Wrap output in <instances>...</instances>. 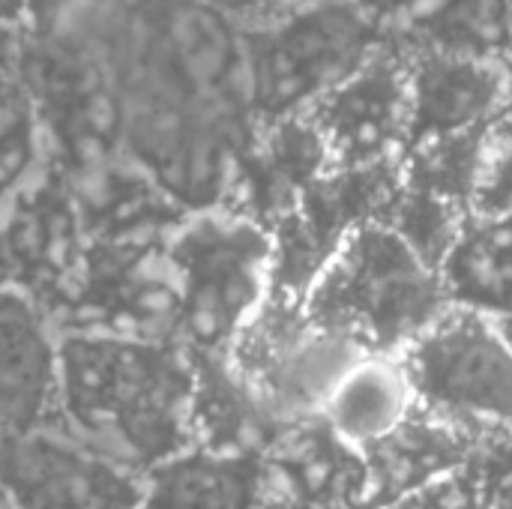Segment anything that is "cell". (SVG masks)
Returning a JSON list of instances; mask_svg holds the SVG:
<instances>
[{
	"label": "cell",
	"mask_w": 512,
	"mask_h": 509,
	"mask_svg": "<svg viewBox=\"0 0 512 509\" xmlns=\"http://www.w3.org/2000/svg\"><path fill=\"white\" fill-rule=\"evenodd\" d=\"M123 75L129 150L162 183L213 171L258 129L243 24L207 0H132Z\"/></svg>",
	"instance_id": "obj_1"
},
{
	"label": "cell",
	"mask_w": 512,
	"mask_h": 509,
	"mask_svg": "<svg viewBox=\"0 0 512 509\" xmlns=\"http://www.w3.org/2000/svg\"><path fill=\"white\" fill-rule=\"evenodd\" d=\"M66 414L87 432L120 444L138 462H159L186 441L195 372L165 345L75 336L60 354Z\"/></svg>",
	"instance_id": "obj_2"
},
{
	"label": "cell",
	"mask_w": 512,
	"mask_h": 509,
	"mask_svg": "<svg viewBox=\"0 0 512 509\" xmlns=\"http://www.w3.org/2000/svg\"><path fill=\"white\" fill-rule=\"evenodd\" d=\"M306 315L369 354L399 357L447 309V291L387 222L360 225L312 282Z\"/></svg>",
	"instance_id": "obj_3"
},
{
	"label": "cell",
	"mask_w": 512,
	"mask_h": 509,
	"mask_svg": "<svg viewBox=\"0 0 512 509\" xmlns=\"http://www.w3.org/2000/svg\"><path fill=\"white\" fill-rule=\"evenodd\" d=\"M390 36L351 0H312L243 27L255 123L306 114Z\"/></svg>",
	"instance_id": "obj_4"
},
{
	"label": "cell",
	"mask_w": 512,
	"mask_h": 509,
	"mask_svg": "<svg viewBox=\"0 0 512 509\" xmlns=\"http://www.w3.org/2000/svg\"><path fill=\"white\" fill-rule=\"evenodd\" d=\"M180 279L177 321L201 354H222L270 288L273 237L225 207L198 210L171 240Z\"/></svg>",
	"instance_id": "obj_5"
},
{
	"label": "cell",
	"mask_w": 512,
	"mask_h": 509,
	"mask_svg": "<svg viewBox=\"0 0 512 509\" xmlns=\"http://www.w3.org/2000/svg\"><path fill=\"white\" fill-rule=\"evenodd\" d=\"M402 183L399 156L363 165H330L270 228L273 261L267 291L306 300L312 282L360 225L387 222Z\"/></svg>",
	"instance_id": "obj_6"
},
{
	"label": "cell",
	"mask_w": 512,
	"mask_h": 509,
	"mask_svg": "<svg viewBox=\"0 0 512 509\" xmlns=\"http://www.w3.org/2000/svg\"><path fill=\"white\" fill-rule=\"evenodd\" d=\"M399 363L417 402L462 423H512V348L495 318L450 306Z\"/></svg>",
	"instance_id": "obj_7"
},
{
	"label": "cell",
	"mask_w": 512,
	"mask_h": 509,
	"mask_svg": "<svg viewBox=\"0 0 512 509\" xmlns=\"http://www.w3.org/2000/svg\"><path fill=\"white\" fill-rule=\"evenodd\" d=\"M408 63V51L390 33L369 60L306 111L324 135L333 165L402 156L411 120Z\"/></svg>",
	"instance_id": "obj_8"
},
{
	"label": "cell",
	"mask_w": 512,
	"mask_h": 509,
	"mask_svg": "<svg viewBox=\"0 0 512 509\" xmlns=\"http://www.w3.org/2000/svg\"><path fill=\"white\" fill-rule=\"evenodd\" d=\"M0 489L15 509L144 507V492L135 477L39 429L0 447Z\"/></svg>",
	"instance_id": "obj_9"
},
{
	"label": "cell",
	"mask_w": 512,
	"mask_h": 509,
	"mask_svg": "<svg viewBox=\"0 0 512 509\" xmlns=\"http://www.w3.org/2000/svg\"><path fill=\"white\" fill-rule=\"evenodd\" d=\"M408 60L411 120L402 153L432 138L480 129L512 99L507 60L450 51H408Z\"/></svg>",
	"instance_id": "obj_10"
},
{
	"label": "cell",
	"mask_w": 512,
	"mask_h": 509,
	"mask_svg": "<svg viewBox=\"0 0 512 509\" xmlns=\"http://www.w3.org/2000/svg\"><path fill=\"white\" fill-rule=\"evenodd\" d=\"M330 165V147L309 114L264 123L240 153L222 207L270 231Z\"/></svg>",
	"instance_id": "obj_11"
},
{
	"label": "cell",
	"mask_w": 512,
	"mask_h": 509,
	"mask_svg": "<svg viewBox=\"0 0 512 509\" xmlns=\"http://www.w3.org/2000/svg\"><path fill=\"white\" fill-rule=\"evenodd\" d=\"M480 426L414 402L408 417L393 432L363 447L369 483L357 509L390 507L435 477L459 468Z\"/></svg>",
	"instance_id": "obj_12"
},
{
	"label": "cell",
	"mask_w": 512,
	"mask_h": 509,
	"mask_svg": "<svg viewBox=\"0 0 512 509\" xmlns=\"http://www.w3.org/2000/svg\"><path fill=\"white\" fill-rule=\"evenodd\" d=\"M60 393V360L39 315L0 294V447L39 429Z\"/></svg>",
	"instance_id": "obj_13"
},
{
	"label": "cell",
	"mask_w": 512,
	"mask_h": 509,
	"mask_svg": "<svg viewBox=\"0 0 512 509\" xmlns=\"http://www.w3.org/2000/svg\"><path fill=\"white\" fill-rule=\"evenodd\" d=\"M438 276L450 306L489 318L512 312V213H468Z\"/></svg>",
	"instance_id": "obj_14"
},
{
	"label": "cell",
	"mask_w": 512,
	"mask_h": 509,
	"mask_svg": "<svg viewBox=\"0 0 512 509\" xmlns=\"http://www.w3.org/2000/svg\"><path fill=\"white\" fill-rule=\"evenodd\" d=\"M414 402L417 396L399 357L366 354L333 387L321 414L342 441L363 450L393 432Z\"/></svg>",
	"instance_id": "obj_15"
},
{
	"label": "cell",
	"mask_w": 512,
	"mask_h": 509,
	"mask_svg": "<svg viewBox=\"0 0 512 509\" xmlns=\"http://www.w3.org/2000/svg\"><path fill=\"white\" fill-rule=\"evenodd\" d=\"M264 465L246 453H195L159 465L144 509H255Z\"/></svg>",
	"instance_id": "obj_16"
},
{
	"label": "cell",
	"mask_w": 512,
	"mask_h": 509,
	"mask_svg": "<svg viewBox=\"0 0 512 509\" xmlns=\"http://www.w3.org/2000/svg\"><path fill=\"white\" fill-rule=\"evenodd\" d=\"M390 33L408 51L507 60L512 51V0H426Z\"/></svg>",
	"instance_id": "obj_17"
},
{
	"label": "cell",
	"mask_w": 512,
	"mask_h": 509,
	"mask_svg": "<svg viewBox=\"0 0 512 509\" xmlns=\"http://www.w3.org/2000/svg\"><path fill=\"white\" fill-rule=\"evenodd\" d=\"M486 126L456 132V135H444V138H432V141H423V144L405 150L399 156L405 186L438 195L450 204L471 210L477 177H480Z\"/></svg>",
	"instance_id": "obj_18"
},
{
	"label": "cell",
	"mask_w": 512,
	"mask_h": 509,
	"mask_svg": "<svg viewBox=\"0 0 512 509\" xmlns=\"http://www.w3.org/2000/svg\"><path fill=\"white\" fill-rule=\"evenodd\" d=\"M471 210L450 204L438 195L411 189L402 183V192L387 216V225L429 264V267H441L444 255L450 252L453 240L459 237L465 219Z\"/></svg>",
	"instance_id": "obj_19"
},
{
	"label": "cell",
	"mask_w": 512,
	"mask_h": 509,
	"mask_svg": "<svg viewBox=\"0 0 512 509\" xmlns=\"http://www.w3.org/2000/svg\"><path fill=\"white\" fill-rule=\"evenodd\" d=\"M471 213H512V99L486 126Z\"/></svg>",
	"instance_id": "obj_20"
},
{
	"label": "cell",
	"mask_w": 512,
	"mask_h": 509,
	"mask_svg": "<svg viewBox=\"0 0 512 509\" xmlns=\"http://www.w3.org/2000/svg\"><path fill=\"white\" fill-rule=\"evenodd\" d=\"M33 156V126L15 87L0 81V195L24 174Z\"/></svg>",
	"instance_id": "obj_21"
},
{
	"label": "cell",
	"mask_w": 512,
	"mask_h": 509,
	"mask_svg": "<svg viewBox=\"0 0 512 509\" xmlns=\"http://www.w3.org/2000/svg\"><path fill=\"white\" fill-rule=\"evenodd\" d=\"M207 3L222 9L225 15H231L237 24L249 27V24L285 15V12H291V9H297L303 3H312V0H207Z\"/></svg>",
	"instance_id": "obj_22"
},
{
	"label": "cell",
	"mask_w": 512,
	"mask_h": 509,
	"mask_svg": "<svg viewBox=\"0 0 512 509\" xmlns=\"http://www.w3.org/2000/svg\"><path fill=\"white\" fill-rule=\"evenodd\" d=\"M351 3H357L369 18H375L381 27H387V30H393V27H399L405 18H411L426 0H351Z\"/></svg>",
	"instance_id": "obj_23"
},
{
	"label": "cell",
	"mask_w": 512,
	"mask_h": 509,
	"mask_svg": "<svg viewBox=\"0 0 512 509\" xmlns=\"http://www.w3.org/2000/svg\"><path fill=\"white\" fill-rule=\"evenodd\" d=\"M18 54V36L15 27H0V81L9 75V66Z\"/></svg>",
	"instance_id": "obj_24"
},
{
	"label": "cell",
	"mask_w": 512,
	"mask_h": 509,
	"mask_svg": "<svg viewBox=\"0 0 512 509\" xmlns=\"http://www.w3.org/2000/svg\"><path fill=\"white\" fill-rule=\"evenodd\" d=\"M30 0H0V27H15L24 12H27Z\"/></svg>",
	"instance_id": "obj_25"
},
{
	"label": "cell",
	"mask_w": 512,
	"mask_h": 509,
	"mask_svg": "<svg viewBox=\"0 0 512 509\" xmlns=\"http://www.w3.org/2000/svg\"><path fill=\"white\" fill-rule=\"evenodd\" d=\"M495 327L501 330V336L507 339V345L512 348V312H507V315H501V318H495Z\"/></svg>",
	"instance_id": "obj_26"
},
{
	"label": "cell",
	"mask_w": 512,
	"mask_h": 509,
	"mask_svg": "<svg viewBox=\"0 0 512 509\" xmlns=\"http://www.w3.org/2000/svg\"><path fill=\"white\" fill-rule=\"evenodd\" d=\"M507 66H510V72H512V51H510V57H507Z\"/></svg>",
	"instance_id": "obj_27"
},
{
	"label": "cell",
	"mask_w": 512,
	"mask_h": 509,
	"mask_svg": "<svg viewBox=\"0 0 512 509\" xmlns=\"http://www.w3.org/2000/svg\"><path fill=\"white\" fill-rule=\"evenodd\" d=\"M336 509H354V507H336Z\"/></svg>",
	"instance_id": "obj_28"
}]
</instances>
